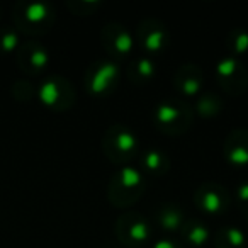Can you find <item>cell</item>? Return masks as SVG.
Here are the masks:
<instances>
[{"label": "cell", "mask_w": 248, "mask_h": 248, "mask_svg": "<svg viewBox=\"0 0 248 248\" xmlns=\"http://www.w3.org/2000/svg\"><path fill=\"white\" fill-rule=\"evenodd\" d=\"M114 75H116V66L104 65L92 80V90L93 92H97V93L104 92V90L107 89V85L110 83V80H112Z\"/></svg>", "instance_id": "obj_1"}, {"label": "cell", "mask_w": 248, "mask_h": 248, "mask_svg": "<svg viewBox=\"0 0 248 248\" xmlns=\"http://www.w3.org/2000/svg\"><path fill=\"white\" fill-rule=\"evenodd\" d=\"M24 16L29 22H41L43 19H46V16H48V9L43 4H32L26 9Z\"/></svg>", "instance_id": "obj_2"}, {"label": "cell", "mask_w": 248, "mask_h": 248, "mask_svg": "<svg viewBox=\"0 0 248 248\" xmlns=\"http://www.w3.org/2000/svg\"><path fill=\"white\" fill-rule=\"evenodd\" d=\"M121 179H123V184L126 187H135L140 184L141 177H140V173L136 172L135 169H123V172H121Z\"/></svg>", "instance_id": "obj_3"}, {"label": "cell", "mask_w": 248, "mask_h": 248, "mask_svg": "<svg viewBox=\"0 0 248 248\" xmlns=\"http://www.w3.org/2000/svg\"><path fill=\"white\" fill-rule=\"evenodd\" d=\"M177 116H179V110L172 106H162L156 112V117L162 123H172L173 119H177Z\"/></svg>", "instance_id": "obj_4"}, {"label": "cell", "mask_w": 248, "mask_h": 248, "mask_svg": "<svg viewBox=\"0 0 248 248\" xmlns=\"http://www.w3.org/2000/svg\"><path fill=\"white\" fill-rule=\"evenodd\" d=\"M41 99L45 100L46 104H53L56 99H58V90H56V83L49 82L46 85H43L41 89Z\"/></svg>", "instance_id": "obj_5"}, {"label": "cell", "mask_w": 248, "mask_h": 248, "mask_svg": "<svg viewBox=\"0 0 248 248\" xmlns=\"http://www.w3.org/2000/svg\"><path fill=\"white\" fill-rule=\"evenodd\" d=\"M221 207V201L219 196L214 192H209L206 197H204V209L209 211V213H216L217 209Z\"/></svg>", "instance_id": "obj_6"}, {"label": "cell", "mask_w": 248, "mask_h": 248, "mask_svg": "<svg viewBox=\"0 0 248 248\" xmlns=\"http://www.w3.org/2000/svg\"><path fill=\"white\" fill-rule=\"evenodd\" d=\"M136 145L135 138H133L129 133H123V135L117 136V146H119V150H123V152H129V150H133Z\"/></svg>", "instance_id": "obj_7"}, {"label": "cell", "mask_w": 248, "mask_h": 248, "mask_svg": "<svg viewBox=\"0 0 248 248\" xmlns=\"http://www.w3.org/2000/svg\"><path fill=\"white\" fill-rule=\"evenodd\" d=\"M206 238H207V230H206V228L197 226V228H194V230L190 231V241H192V243L202 245L204 241H206Z\"/></svg>", "instance_id": "obj_8"}, {"label": "cell", "mask_w": 248, "mask_h": 248, "mask_svg": "<svg viewBox=\"0 0 248 248\" xmlns=\"http://www.w3.org/2000/svg\"><path fill=\"white\" fill-rule=\"evenodd\" d=\"M129 234H131L133 240L136 241H143L146 236H148V230H146V226L143 223H138L135 224V226L131 228V231H129Z\"/></svg>", "instance_id": "obj_9"}, {"label": "cell", "mask_w": 248, "mask_h": 248, "mask_svg": "<svg viewBox=\"0 0 248 248\" xmlns=\"http://www.w3.org/2000/svg\"><path fill=\"white\" fill-rule=\"evenodd\" d=\"M162 223H163V226H165L167 230H175V228L179 226V223H180V217H179V214H177V213L169 211V213L163 216Z\"/></svg>", "instance_id": "obj_10"}, {"label": "cell", "mask_w": 248, "mask_h": 248, "mask_svg": "<svg viewBox=\"0 0 248 248\" xmlns=\"http://www.w3.org/2000/svg\"><path fill=\"white\" fill-rule=\"evenodd\" d=\"M162 34H160V32H152V34L148 36V38H146V48L150 49V51H156V49L160 48V46H162Z\"/></svg>", "instance_id": "obj_11"}, {"label": "cell", "mask_w": 248, "mask_h": 248, "mask_svg": "<svg viewBox=\"0 0 248 248\" xmlns=\"http://www.w3.org/2000/svg\"><path fill=\"white\" fill-rule=\"evenodd\" d=\"M230 160L233 163H238V165H245V163L248 162V152L243 148H236L233 153H231Z\"/></svg>", "instance_id": "obj_12"}, {"label": "cell", "mask_w": 248, "mask_h": 248, "mask_svg": "<svg viewBox=\"0 0 248 248\" xmlns=\"http://www.w3.org/2000/svg\"><path fill=\"white\" fill-rule=\"evenodd\" d=\"M116 48H117V51H121V53L129 51V49H131V38H129L128 34H121L116 41Z\"/></svg>", "instance_id": "obj_13"}, {"label": "cell", "mask_w": 248, "mask_h": 248, "mask_svg": "<svg viewBox=\"0 0 248 248\" xmlns=\"http://www.w3.org/2000/svg\"><path fill=\"white\" fill-rule=\"evenodd\" d=\"M16 41H17V38H16L12 32H7L5 36H2V39H0V45H2V48H4L5 51H9V49H12L16 46Z\"/></svg>", "instance_id": "obj_14"}, {"label": "cell", "mask_w": 248, "mask_h": 248, "mask_svg": "<svg viewBox=\"0 0 248 248\" xmlns=\"http://www.w3.org/2000/svg\"><path fill=\"white\" fill-rule=\"evenodd\" d=\"M228 236H230V241L234 245V247H240V245H243V234H241L240 230H230L228 231Z\"/></svg>", "instance_id": "obj_15"}, {"label": "cell", "mask_w": 248, "mask_h": 248, "mask_svg": "<svg viewBox=\"0 0 248 248\" xmlns=\"http://www.w3.org/2000/svg\"><path fill=\"white\" fill-rule=\"evenodd\" d=\"M233 70H234V62H233V60H226V62H223L219 65L217 72H219L221 75H230Z\"/></svg>", "instance_id": "obj_16"}, {"label": "cell", "mask_w": 248, "mask_h": 248, "mask_svg": "<svg viewBox=\"0 0 248 248\" xmlns=\"http://www.w3.org/2000/svg\"><path fill=\"white\" fill-rule=\"evenodd\" d=\"M146 165H148L150 169H156V167L160 165V156H158V153H155V152L148 153V156H146Z\"/></svg>", "instance_id": "obj_17"}, {"label": "cell", "mask_w": 248, "mask_h": 248, "mask_svg": "<svg viewBox=\"0 0 248 248\" xmlns=\"http://www.w3.org/2000/svg\"><path fill=\"white\" fill-rule=\"evenodd\" d=\"M140 72L143 73V75H152V63L146 62V60H143L141 63H140Z\"/></svg>", "instance_id": "obj_18"}, {"label": "cell", "mask_w": 248, "mask_h": 248, "mask_svg": "<svg viewBox=\"0 0 248 248\" xmlns=\"http://www.w3.org/2000/svg\"><path fill=\"white\" fill-rule=\"evenodd\" d=\"M248 48V36L247 34H241L240 39H238V51H245Z\"/></svg>", "instance_id": "obj_19"}, {"label": "cell", "mask_w": 248, "mask_h": 248, "mask_svg": "<svg viewBox=\"0 0 248 248\" xmlns=\"http://www.w3.org/2000/svg\"><path fill=\"white\" fill-rule=\"evenodd\" d=\"M238 196H240V199L248 201V184H245V186L240 187V190H238Z\"/></svg>", "instance_id": "obj_20"}, {"label": "cell", "mask_w": 248, "mask_h": 248, "mask_svg": "<svg viewBox=\"0 0 248 248\" xmlns=\"http://www.w3.org/2000/svg\"><path fill=\"white\" fill-rule=\"evenodd\" d=\"M155 248H173V245L170 241H158Z\"/></svg>", "instance_id": "obj_21"}]
</instances>
